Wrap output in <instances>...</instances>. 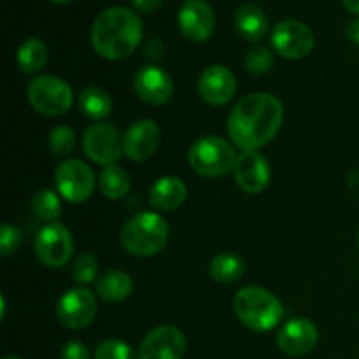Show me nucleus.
Segmentation results:
<instances>
[{"mask_svg":"<svg viewBox=\"0 0 359 359\" xmlns=\"http://www.w3.org/2000/svg\"><path fill=\"white\" fill-rule=\"evenodd\" d=\"M186 184L175 175L158 179L149 191V203L154 209L175 210L186 200Z\"/></svg>","mask_w":359,"mask_h":359,"instance_id":"obj_19","label":"nucleus"},{"mask_svg":"<svg viewBox=\"0 0 359 359\" xmlns=\"http://www.w3.org/2000/svg\"><path fill=\"white\" fill-rule=\"evenodd\" d=\"M161 55H163V44H161V41H158V39H154V41H151L149 44L146 46L147 58L158 60L161 58Z\"/></svg>","mask_w":359,"mask_h":359,"instance_id":"obj_34","label":"nucleus"},{"mask_svg":"<svg viewBox=\"0 0 359 359\" xmlns=\"http://www.w3.org/2000/svg\"><path fill=\"white\" fill-rule=\"evenodd\" d=\"M235 30L248 42L262 41L269 30L266 14L255 4H244L235 13Z\"/></svg>","mask_w":359,"mask_h":359,"instance_id":"obj_20","label":"nucleus"},{"mask_svg":"<svg viewBox=\"0 0 359 359\" xmlns=\"http://www.w3.org/2000/svg\"><path fill=\"white\" fill-rule=\"evenodd\" d=\"M344 6H346V9L349 11V13L353 14H358L359 16V0H342Z\"/></svg>","mask_w":359,"mask_h":359,"instance_id":"obj_36","label":"nucleus"},{"mask_svg":"<svg viewBox=\"0 0 359 359\" xmlns=\"http://www.w3.org/2000/svg\"><path fill=\"white\" fill-rule=\"evenodd\" d=\"M51 2H55V4H69V2H72V0H51Z\"/></svg>","mask_w":359,"mask_h":359,"instance_id":"obj_37","label":"nucleus"},{"mask_svg":"<svg viewBox=\"0 0 359 359\" xmlns=\"http://www.w3.org/2000/svg\"><path fill=\"white\" fill-rule=\"evenodd\" d=\"M245 67L252 76H263V74L270 72L273 67L272 51L269 48H263V46L252 48L245 58Z\"/></svg>","mask_w":359,"mask_h":359,"instance_id":"obj_29","label":"nucleus"},{"mask_svg":"<svg viewBox=\"0 0 359 359\" xmlns=\"http://www.w3.org/2000/svg\"><path fill=\"white\" fill-rule=\"evenodd\" d=\"M142 34V21L137 13L126 7H111L95 20L91 44L102 58L121 60L139 48Z\"/></svg>","mask_w":359,"mask_h":359,"instance_id":"obj_2","label":"nucleus"},{"mask_svg":"<svg viewBox=\"0 0 359 359\" xmlns=\"http://www.w3.org/2000/svg\"><path fill=\"white\" fill-rule=\"evenodd\" d=\"M318 339V328L314 323L305 318H297L284 323L277 335V346L287 356L300 358L314 351Z\"/></svg>","mask_w":359,"mask_h":359,"instance_id":"obj_15","label":"nucleus"},{"mask_svg":"<svg viewBox=\"0 0 359 359\" xmlns=\"http://www.w3.org/2000/svg\"><path fill=\"white\" fill-rule=\"evenodd\" d=\"M4 359H21L20 356H7V358H4Z\"/></svg>","mask_w":359,"mask_h":359,"instance_id":"obj_38","label":"nucleus"},{"mask_svg":"<svg viewBox=\"0 0 359 359\" xmlns=\"http://www.w3.org/2000/svg\"><path fill=\"white\" fill-rule=\"evenodd\" d=\"M74 251L72 233L62 223H49L35 238V255L42 265L49 269H62L69 263Z\"/></svg>","mask_w":359,"mask_h":359,"instance_id":"obj_8","label":"nucleus"},{"mask_svg":"<svg viewBox=\"0 0 359 359\" xmlns=\"http://www.w3.org/2000/svg\"><path fill=\"white\" fill-rule=\"evenodd\" d=\"M186 339L175 326H158L142 339L139 359H182Z\"/></svg>","mask_w":359,"mask_h":359,"instance_id":"obj_12","label":"nucleus"},{"mask_svg":"<svg viewBox=\"0 0 359 359\" xmlns=\"http://www.w3.org/2000/svg\"><path fill=\"white\" fill-rule=\"evenodd\" d=\"M95 316H97V300L95 294L84 287L65 291L56 305V318L69 330L86 328Z\"/></svg>","mask_w":359,"mask_h":359,"instance_id":"obj_11","label":"nucleus"},{"mask_svg":"<svg viewBox=\"0 0 359 359\" xmlns=\"http://www.w3.org/2000/svg\"><path fill=\"white\" fill-rule=\"evenodd\" d=\"M233 311L242 325L252 332H270L284 316L279 298L258 286L242 287L233 298Z\"/></svg>","mask_w":359,"mask_h":359,"instance_id":"obj_3","label":"nucleus"},{"mask_svg":"<svg viewBox=\"0 0 359 359\" xmlns=\"http://www.w3.org/2000/svg\"><path fill=\"white\" fill-rule=\"evenodd\" d=\"M18 63L25 74H35L48 63V48L41 39H28L18 49Z\"/></svg>","mask_w":359,"mask_h":359,"instance_id":"obj_25","label":"nucleus"},{"mask_svg":"<svg viewBox=\"0 0 359 359\" xmlns=\"http://www.w3.org/2000/svg\"><path fill=\"white\" fill-rule=\"evenodd\" d=\"M347 37H349L351 42L359 46V18L347 27Z\"/></svg>","mask_w":359,"mask_h":359,"instance_id":"obj_35","label":"nucleus"},{"mask_svg":"<svg viewBox=\"0 0 359 359\" xmlns=\"http://www.w3.org/2000/svg\"><path fill=\"white\" fill-rule=\"evenodd\" d=\"M79 107L88 118L91 119H104L111 114L112 100L111 95L98 86H90L81 91L79 95Z\"/></svg>","mask_w":359,"mask_h":359,"instance_id":"obj_24","label":"nucleus"},{"mask_svg":"<svg viewBox=\"0 0 359 359\" xmlns=\"http://www.w3.org/2000/svg\"><path fill=\"white\" fill-rule=\"evenodd\" d=\"M161 132L151 119L135 121L123 137V153L132 161H144L156 153Z\"/></svg>","mask_w":359,"mask_h":359,"instance_id":"obj_17","label":"nucleus"},{"mask_svg":"<svg viewBox=\"0 0 359 359\" xmlns=\"http://www.w3.org/2000/svg\"><path fill=\"white\" fill-rule=\"evenodd\" d=\"M133 88L140 100L149 105L167 104L174 93L172 77L156 65H147L140 69L133 77Z\"/></svg>","mask_w":359,"mask_h":359,"instance_id":"obj_16","label":"nucleus"},{"mask_svg":"<svg viewBox=\"0 0 359 359\" xmlns=\"http://www.w3.org/2000/svg\"><path fill=\"white\" fill-rule=\"evenodd\" d=\"M170 228L156 212H140L125 223L121 230V245L126 252L140 258L154 256L163 251L168 242Z\"/></svg>","mask_w":359,"mask_h":359,"instance_id":"obj_4","label":"nucleus"},{"mask_svg":"<svg viewBox=\"0 0 359 359\" xmlns=\"http://www.w3.org/2000/svg\"><path fill=\"white\" fill-rule=\"evenodd\" d=\"M49 151H51L55 156H69L74 151V146H76V135H74L72 130L69 126H56V128L51 130L48 137Z\"/></svg>","mask_w":359,"mask_h":359,"instance_id":"obj_27","label":"nucleus"},{"mask_svg":"<svg viewBox=\"0 0 359 359\" xmlns=\"http://www.w3.org/2000/svg\"><path fill=\"white\" fill-rule=\"evenodd\" d=\"M358 241H359V231H358Z\"/></svg>","mask_w":359,"mask_h":359,"instance_id":"obj_39","label":"nucleus"},{"mask_svg":"<svg viewBox=\"0 0 359 359\" xmlns=\"http://www.w3.org/2000/svg\"><path fill=\"white\" fill-rule=\"evenodd\" d=\"M55 184L60 195L70 203L86 202L95 191V174L84 161L67 160L56 168Z\"/></svg>","mask_w":359,"mask_h":359,"instance_id":"obj_7","label":"nucleus"},{"mask_svg":"<svg viewBox=\"0 0 359 359\" xmlns=\"http://www.w3.org/2000/svg\"><path fill=\"white\" fill-rule=\"evenodd\" d=\"M245 272V263L241 256L233 252H219L209 265V273L216 283L233 284L242 279Z\"/></svg>","mask_w":359,"mask_h":359,"instance_id":"obj_22","label":"nucleus"},{"mask_svg":"<svg viewBox=\"0 0 359 359\" xmlns=\"http://www.w3.org/2000/svg\"><path fill=\"white\" fill-rule=\"evenodd\" d=\"M132 277L123 270H109L97 280L98 297L105 302H111V304L126 300L132 294Z\"/></svg>","mask_w":359,"mask_h":359,"instance_id":"obj_21","label":"nucleus"},{"mask_svg":"<svg viewBox=\"0 0 359 359\" xmlns=\"http://www.w3.org/2000/svg\"><path fill=\"white\" fill-rule=\"evenodd\" d=\"M177 21L181 34L191 42L207 41L216 28L212 7L203 0H184L179 9Z\"/></svg>","mask_w":359,"mask_h":359,"instance_id":"obj_13","label":"nucleus"},{"mask_svg":"<svg viewBox=\"0 0 359 359\" xmlns=\"http://www.w3.org/2000/svg\"><path fill=\"white\" fill-rule=\"evenodd\" d=\"M273 49L287 60H302L314 49V34L307 25L297 20H284L273 27Z\"/></svg>","mask_w":359,"mask_h":359,"instance_id":"obj_9","label":"nucleus"},{"mask_svg":"<svg viewBox=\"0 0 359 359\" xmlns=\"http://www.w3.org/2000/svg\"><path fill=\"white\" fill-rule=\"evenodd\" d=\"M32 210L39 219L55 223L62 214V202L51 189H39L32 198Z\"/></svg>","mask_w":359,"mask_h":359,"instance_id":"obj_26","label":"nucleus"},{"mask_svg":"<svg viewBox=\"0 0 359 359\" xmlns=\"http://www.w3.org/2000/svg\"><path fill=\"white\" fill-rule=\"evenodd\" d=\"M98 273V259L91 252H83L76 258L72 265V277L76 283L88 284L97 277Z\"/></svg>","mask_w":359,"mask_h":359,"instance_id":"obj_28","label":"nucleus"},{"mask_svg":"<svg viewBox=\"0 0 359 359\" xmlns=\"http://www.w3.org/2000/svg\"><path fill=\"white\" fill-rule=\"evenodd\" d=\"M130 174L125 168L118 165H107L102 168L100 177H98V186L105 198L119 200L130 191Z\"/></svg>","mask_w":359,"mask_h":359,"instance_id":"obj_23","label":"nucleus"},{"mask_svg":"<svg viewBox=\"0 0 359 359\" xmlns=\"http://www.w3.org/2000/svg\"><path fill=\"white\" fill-rule=\"evenodd\" d=\"M60 359H91V354L83 342L72 340V342L65 344Z\"/></svg>","mask_w":359,"mask_h":359,"instance_id":"obj_32","label":"nucleus"},{"mask_svg":"<svg viewBox=\"0 0 359 359\" xmlns=\"http://www.w3.org/2000/svg\"><path fill=\"white\" fill-rule=\"evenodd\" d=\"M95 359H135L132 347L121 340H104L95 351Z\"/></svg>","mask_w":359,"mask_h":359,"instance_id":"obj_30","label":"nucleus"},{"mask_svg":"<svg viewBox=\"0 0 359 359\" xmlns=\"http://www.w3.org/2000/svg\"><path fill=\"white\" fill-rule=\"evenodd\" d=\"M189 165L203 177H221L233 170L237 153L224 139L216 135L202 137L191 146L188 153Z\"/></svg>","mask_w":359,"mask_h":359,"instance_id":"obj_5","label":"nucleus"},{"mask_svg":"<svg viewBox=\"0 0 359 359\" xmlns=\"http://www.w3.org/2000/svg\"><path fill=\"white\" fill-rule=\"evenodd\" d=\"M235 181L242 191L258 195L270 182V165L258 151H245L237 156L233 167Z\"/></svg>","mask_w":359,"mask_h":359,"instance_id":"obj_14","label":"nucleus"},{"mask_svg":"<svg viewBox=\"0 0 359 359\" xmlns=\"http://www.w3.org/2000/svg\"><path fill=\"white\" fill-rule=\"evenodd\" d=\"M83 147L88 158L95 163L104 167L116 165L123 154V137L109 123H97L84 132Z\"/></svg>","mask_w":359,"mask_h":359,"instance_id":"obj_10","label":"nucleus"},{"mask_svg":"<svg viewBox=\"0 0 359 359\" xmlns=\"http://www.w3.org/2000/svg\"><path fill=\"white\" fill-rule=\"evenodd\" d=\"M283 104L272 93H249L235 104L228 116V133L242 153L258 151L280 130Z\"/></svg>","mask_w":359,"mask_h":359,"instance_id":"obj_1","label":"nucleus"},{"mask_svg":"<svg viewBox=\"0 0 359 359\" xmlns=\"http://www.w3.org/2000/svg\"><path fill=\"white\" fill-rule=\"evenodd\" d=\"M21 231L9 223H4L0 228V252L2 256H9L18 251L21 245Z\"/></svg>","mask_w":359,"mask_h":359,"instance_id":"obj_31","label":"nucleus"},{"mask_svg":"<svg viewBox=\"0 0 359 359\" xmlns=\"http://www.w3.org/2000/svg\"><path fill=\"white\" fill-rule=\"evenodd\" d=\"M161 2L163 0H132L133 7L139 13H153V11H156L161 6Z\"/></svg>","mask_w":359,"mask_h":359,"instance_id":"obj_33","label":"nucleus"},{"mask_svg":"<svg viewBox=\"0 0 359 359\" xmlns=\"http://www.w3.org/2000/svg\"><path fill=\"white\" fill-rule=\"evenodd\" d=\"M72 88L56 76H39L28 86V102L44 116H62L72 105Z\"/></svg>","mask_w":359,"mask_h":359,"instance_id":"obj_6","label":"nucleus"},{"mask_svg":"<svg viewBox=\"0 0 359 359\" xmlns=\"http://www.w3.org/2000/svg\"><path fill=\"white\" fill-rule=\"evenodd\" d=\"M198 91L207 104L224 105L237 91V79L228 67L210 65L200 76Z\"/></svg>","mask_w":359,"mask_h":359,"instance_id":"obj_18","label":"nucleus"}]
</instances>
